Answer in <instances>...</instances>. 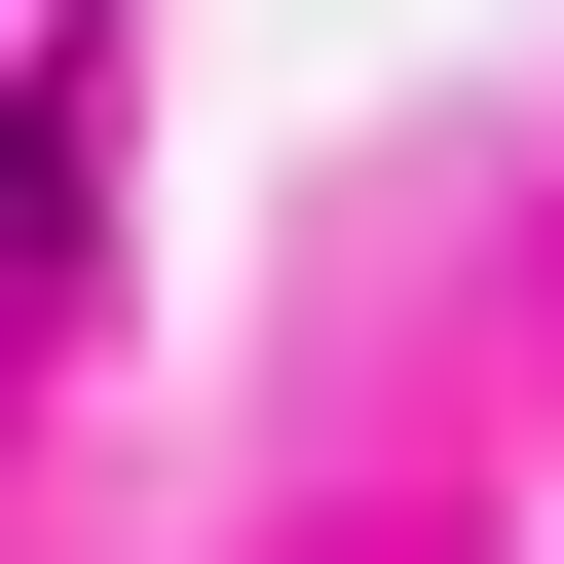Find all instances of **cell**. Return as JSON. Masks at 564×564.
<instances>
[{"instance_id":"cell-1","label":"cell","mask_w":564,"mask_h":564,"mask_svg":"<svg viewBox=\"0 0 564 564\" xmlns=\"http://www.w3.org/2000/svg\"><path fill=\"white\" fill-rule=\"evenodd\" d=\"M76 226H113V0L0 39V302H76Z\"/></svg>"}]
</instances>
